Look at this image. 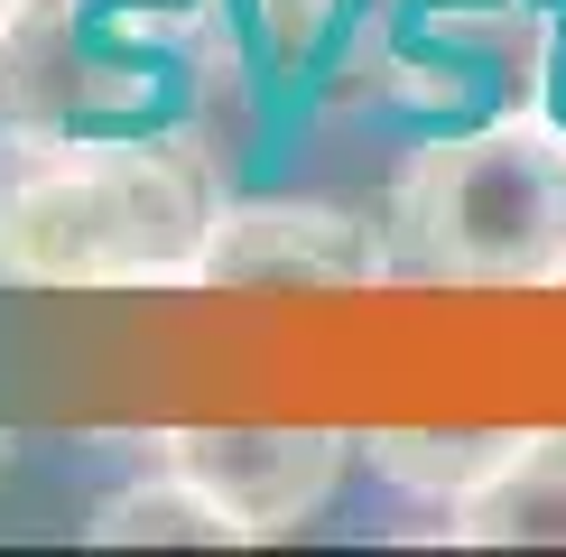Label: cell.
<instances>
[{
    "mask_svg": "<svg viewBox=\"0 0 566 557\" xmlns=\"http://www.w3.org/2000/svg\"><path fill=\"white\" fill-rule=\"evenodd\" d=\"M214 149L130 130H0V288H196Z\"/></svg>",
    "mask_w": 566,
    "mask_h": 557,
    "instance_id": "1",
    "label": "cell"
},
{
    "mask_svg": "<svg viewBox=\"0 0 566 557\" xmlns=\"http://www.w3.org/2000/svg\"><path fill=\"white\" fill-rule=\"evenodd\" d=\"M390 251L446 288H566V139L538 112L437 130L390 186Z\"/></svg>",
    "mask_w": 566,
    "mask_h": 557,
    "instance_id": "2",
    "label": "cell"
},
{
    "mask_svg": "<svg viewBox=\"0 0 566 557\" xmlns=\"http://www.w3.org/2000/svg\"><path fill=\"white\" fill-rule=\"evenodd\" d=\"M538 65H548L538 0H399L390 103H409L437 130L538 112Z\"/></svg>",
    "mask_w": 566,
    "mask_h": 557,
    "instance_id": "3",
    "label": "cell"
},
{
    "mask_svg": "<svg viewBox=\"0 0 566 557\" xmlns=\"http://www.w3.org/2000/svg\"><path fill=\"white\" fill-rule=\"evenodd\" d=\"M103 0H10L0 19V130H112L149 112V65L93 46Z\"/></svg>",
    "mask_w": 566,
    "mask_h": 557,
    "instance_id": "4",
    "label": "cell"
},
{
    "mask_svg": "<svg viewBox=\"0 0 566 557\" xmlns=\"http://www.w3.org/2000/svg\"><path fill=\"white\" fill-rule=\"evenodd\" d=\"M390 270V223L325 196H242L214 214L196 288H381Z\"/></svg>",
    "mask_w": 566,
    "mask_h": 557,
    "instance_id": "5",
    "label": "cell"
},
{
    "mask_svg": "<svg viewBox=\"0 0 566 557\" xmlns=\"http://www.w3.org/2000/svg\"><path fill=\"white\" fill-rule=\"evenodd\" d=\"M149 446L168 455L177 474H196L205 493L242 521V539H279V529L316 521V511L335 502L344 464L363 455L344 428H168V437H149Z\"/></svg>",
    "mask_w": 566,
    "mask_h": 557,
    "instance_id": "6",
    "label": "cell"
},
{
    "mask_svg": "<svg viewBox=\"0 0 566 557\" xmlns=\"http://www.w3.org/2000/svg\"><path fill=\"white\" fill-rule=\"evenodd\" d=\"M270 65L306 93L316 112L353 103H390V38H399V0H251Z\"/></svg>",
    "mask_w": 566,
    "mask_h": 557,
    "instance_id": "7",
    "label": "cell"
},
{
    "mask_svg": "<svg viewBox=\"0 0 566 557\" xmlns=\"http://www.w3.org/2000/svg\"><path fill=\"white\" fill-rule=\"evenodd\" d=\"M455 548H566V428H530L464 502H446Z\"/></svg>",
    "mask_w": 566,
    "mask_h": 557,
    "instance_id": "8",
    "label": "cell"
},
{
    "mask_svg": "<svg viewBox=\"0 0 566 557\" xmlns=\"http://www.w3.org/2000/svg\"><path fill=\"white\" fill-rule=\"evenodd\" d=\"M84 539L93 548H232V539H242V521H232L196 474H177V464H168V474L122 483V493L93 502Z\"/></svg>",
    "mask_w": 566,
    "mask_h": 557,
    "instance_id": "9",
    "label": "cell"
},
{
    "mask_svg": "<svg viewBox=\"0 0 566 557\" xmlns=\"http://www.w3.org/2000/svg\"><path fill=\"white\" fill-rule=\"evenodd\" d=\"M371 455V474L399 483L418 502H464L483 474H502V455L521 446V428H371L353 437Z\"/></svg>",
    "mask_w": 566,
    "mask_h": 557,
    "instance_id": "10",
    "label": "cell"
},
{
    "mask_svg": "<svg viewBox=\"0 0 566 557\" xmlns=\"http://www.w3.org/2000/svg\"><path fill=\"white\" fill-rule=\"evenodd\" d=\"M538 122L566 139V10H548V65H538Z\"/></svg>",
    "mask_w": 566,
    "mask_h": 557,
    "instance_id": "11",
    "label": "cell"
},
{
    "mask_svg": "<svg viewBox=\"0 0 566 557\" xmlns=\"http://www.w3.org/2000/svg\"><path fill=\"white\" fill-rule=\"evenodd\" d=\"M10 446H19V437H10V428H0V464H10Z\"/></svg>",
    "mask_w": 566,
    "mask_h": 557,
    "instance_id": "12",
    "label": "cell"
}]
</instances>
